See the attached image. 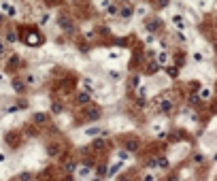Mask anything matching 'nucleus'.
I'll return each instance as SVG.
<instances>
[{"mask_svg":"<svg viewBox=\"0 0 217 181\" xmlns=\"http://www.w3.org/2000/svg\"><path fill=\"white\" fill-rule=\"evenodd\" d=\"M121 166H123V162H115V164H113V166L107 170V177H113V175H117V173L121 170Z\"/></svg>","mask_w":217,"mask_h":181,"instance_id":"8","label":"nucleus"},{"mask_svg":"<svg viewBox=\"0 0 217 181\" xmlns=\"http://www.w3.org/2000/svg\"><path fill=\"white\" fill-rule=\"evenodd\" d=\"M126 149H128V151H136V149H138V141H136V139L128 141V143H126Z\"/></svg>","mask_w":217,"mask_h":181,"instance_id":"16","label":"nucleus"},{"mask_svg":"<svg viewBox=\"0 0 217 181\" xmlns=\"http://www.w3.org/2000/svg\"><path fill=\"white\" fill-rule=\"evenodd\" d=\"M87 136H98V134H102V128H98V126H92V128H87L85 130Z\"/></svg>","mask_w":217,"mask_h":181,"instance_id":"12","label":"nucleus"},{"mask_svg":"<svg viewBox=\"0 0 217 181\" xmlns=\"http://www.w3.org/2000/svg\"><path fill=\"white\" fill-rule=\"evenodd\" d=\"M2 53H4V43L0 41V58H2Z\"/></svg>","mask_w":217,"mask_h":181,"instance_id":"39","label":"nucleus"},{"mask_svg":"<svg viewBox=\"0 0 217 181\" xmlns=\"http://www.w3.org/2000/svg\"><path fill=\"white\" fill-rule=\"evenodd\" d=\"M92 166H94V162L92 160H85V162H81V166H77V170H75V175L77 177H89L92 175Z\"/></svg>","mask_w":217,"mask_h":181,"instance_id":"1","label":"nucleus"},{"mask_svg":"<svg viewBox=\"0 0 217 181\" xmlns=\"http://www.w3.org/2000/svg\"><path fill=\"white\" fill-rule=\"evenodd\" d=\"M2 19H4V17H2V13H0V22H2Z\"/></svg>","mask_w":217,"mask_h":181,"instance_id":"42","label":"nucleus"},{"mask_svg":"<svg viewBox=\"0 0 217 181\" xmlns=\"http://www.w3.org/2000/svg\"><path fill=\"white\" fill-rule=\"evenodd\" d=\"M194 62H202V53L196 51V53H194Z\"/></svg>","mask_w":217,"mask_h":181,"instance_id":"36","label":"nucleus"},{"mask_svg":"<svg viewBox=\"0 0 217 181\" xmlns=\"http://www.w3.org/2000/svg\"><path fill=\"white\" fill-rule=\"evenodd\" d=\"M157 64H160V66H166V64H168V56H166V53H160V56H157Z\"/></svg>","mask_w":217,"mask_h":181,"instance_id":"22","label":"nucleus"},{"mask_svg":"<svg viewBox=\"0 0 217 181\" xmlns=\"http://www.w3.org/2000/svg\"><path fill=\"white\" fill-rule=\"evenodd\" d=\"M45 2H47V4H58L60 0H45Z\"/></svg>","mask_w":217,"mask_h":181,"instance_id":"40","label":"nucleus"},{"mask_svg":"<svg viewBox=\"0 0 217 181\" xmlns=\"http://www.w3.org/2000/svg\"><path fill=\"white\" fill-rule=\"evenodd\" d=\"M26 43H28L30 47H38V45L43 43V36H41L38 30H30V32L26 34Z\"/></svg>","mask_w":217,"mask_h":181,"instance_id":"2","label":"nucleus"},{"mask_svg":"<svg viewBox=\"0 0 217 181\" xmlns=\"http://www.w3.org/2000/svg\"><path fill=\"white\" fill-rule=\"evenodd\" d=\"M147 166H149V169H156V166H157V160H156V158L147 160Z\"/></svg>","mask_w":217,"mask_h":181,"instance_id":"33","label":"nucleus"},{"mask_svg":"<svg viewBox=\"0 0 217 181\" xmlns=\"http://www.w3.org/2000/svg\"><path fill=\"white\" fill-rule=\"evenodd\" d=\"M26 83H28V85H36V83H38V77L32 75V72H28V75H26Z\"/></svg>","mask_w":217,"mask_h":181,"instance_id":"14","label":"nucleus"},{"mask_svg":"<svg viewBox=\"0 0 217 181\" xmlns=\"http://www.w3.org/2000/svg\"><path fill=\"white\" fill-rule=\"evenodd\" d=\"M2 79H4V75H2V72H0V81H2Z\"/></svg>","mask_w":217,"mask_h":181,"instance_id":"41","label":"nucleus"},{"mask_svg":"<svg viewBox=\"0 0 217 181\" xmlns=\"http://www.w3.org/2000/svg\"><path fill=\"white\" fill-rule=\"evenodd\" d=\"M81 83H83L85 92H94V81H92L89 77H83V79H81Z\"/></svg>","mask_w":217,"mask_h":181,"instance_id":"10","label":"nucleus"},{"mask_svg":"<svg viewBox=\"0 0 217 181\" xmlns=\"http://www.w3.org/2000/svg\"><path fill=\"white\" fill-rule=\"evenodd\" d=\"M198 96H200V100H211V90H209V87H202Z\"/></svg>","mask_w":217,"mask_h":181,"instance_id":"15","label":"nucleus"},{"mask_svg":"<svg viewBox=\"0 0 217 181\" xmlns=\"http://www.w3.org/2000/svg\"><path fill=\"white\" fill-rule=\"evenodd\" d=\"M172 22H175V26H177V30H181V32L185 30V22H183V17H181V15H175V17H172Z\"/></svg>","mask_w":217,"mask_h":181,"instance_id":"11","label":"nucleus"},{"mask_svg":"<svg viewBox=\"0 0 217 181\" xmlns=\"http://www.w3.org/2000/svg\"><path fill=\"white\" fill-rule=\"evenodd\" d=\"M170 0H157V9H164V7H168Z\"/></svg>","mask_w":217,"mask_h":181,"instance_id":"34","label":"nucleus"},{"mask_svg":"<svg viewBox=\"0 0 217 181\" xmlns=\"http://www.w3.org/2000/svg\"><path fill=\"white\" fill-rule=\"evenodd\" d=\"M166 72H168L170 77H177V72H179V71H177L175 66H166Z\"/></svg>","mask_w":217,"mask_h":181,"instance_id":"31","label":"nucleus"},{"mask_svg":"<svg viewBox=\"0 0 217 181\" xmlns=\"http://www.w3.org/2000/svg\"><path fill=\"white\" fill-rule=\"evenodd\" d=\"M92 147H94V149H102V147H104V136H102V139H96Z\"/></svg>","mask_w":217,"mask_h":181,"instance_id":"25","label":"nucleus"},{"mask_svg":"<svg viewBox=\"0 0 217 181\" xmlns=\"http://www.w3.org/2000/svg\"><path fill=\"white\" fill-rule=\"evenodd\" d=\"M117 158H121V160H128V154H126V151H117Z\"/></svg>","mask_w":217,"mask_h":181,"instance_id":"37","label":"nucleus"},{"mask_svg":"<svg viewBox=\"0 0 217 181\" xmlns=\"http://www.w3.org/2000/svg\"><path fill=\"white\" fill-rule=\"evenodd\" d=\"M11 87L15 90V92H17V94H22V92H24V83H22V81H17V79H13Z\"/></svg>","mask_w":217,"mask_h":181,"instance_id":"13","label":"nucleus"},{"mask_svg":"<svg viewBox=\"0 0 217 181\" xmlns=\"http://www.w3.org/2000/svg\"><path fill=\"white\" fill-rule=\"evenodd\" d=\"M160 111H162V113H170V111H172V100H166V98H164V100L160 102Z\"/></svg>","mask_w":217,"mask_h":181,"instance_id":"6","label":"nucleus"},{"mask_svg":"<svg viewBox=\"0 0 217 181\" xmlns=\"http://www.w3.org/2000/svg\"><path fill=\"white\" fill-rule=\"evenodd\" d=\"M194 162H196V164H202V162H205V156H202V154H196V156H194Z\"/></svg>","mask_w":217,"mask_h":181,"instance_id":"32","label":"nucleus"},{"mask_svg":"<svg viewBox=\"0 0 217 181\" xmlns=\"http://www.w3.org/2000/svg\"><path fill=\"white\" fill-rule=\"evenodd\" d=\"M109 77H111V79H113V81H119L121 72H117V71H111V72H109Z\"/></svg>","mask_w":217,"mask_h":181,"instance_id":"29","label":"nucleus"},{"mask_svg":"<svg viewBox=\"0 0 217 181\" xmlns=\"http://www.w3.org/2000/svg\"><path fill=\"white\" fill-rule=\"evenodd\" d=\"M87 117H89V120H98V117H100V109H89V111H87Z\"/></svg>","mask_w":217,"mask_h":181,"instance_id":"18","label":"nucleus"},{"mask_svg":"<svg viewBox=\"0 0 217 181\" xmlns=\"http://www.w3.org/2000/svg\"><path fill=\"white\" fill-rule=\"evenodd\" d=\"M157 26H160V22H157V19L149 22V24H147V32H156V30H157Z\"/></svg>","mask_w":217,"mask_h":181,"instance_id":"20","label":"nucleus"},{"mask_svg":"<svg viewBox=\"0 0 217 181\" xmlns=\"http://www.w3.org/2000/svg\"><path fill=\"white\" fill-rule=\"evenodd\" d=\"M119 15H121V17H123V19H130V17H132V15H134V9H132V7H130V4H128V7H123V9H121V11H119Z\"/></svg>","mask_w":217,"mask_h":181,"instance_id":"9","label":"nucleus"},{"mask_svg":"<svg viewBox=\"0 0 217 181\" xmlns=\"http://www.w3.org/2000/svg\"><path fill=\"white\" fill-rule=\"evenodd\" d=\"M17 41V34L15 32H7V43H15Z\"/></svg>","mask_w":217,"mask_h":181,"instance_id":"28","label":"nucleus"},{"mask_svg":"<svg viewBox=\"0 0 217 181\" xmlns=\"http://www.w3.org/2000/svg\"><path fill=\"white\" fill-rule=\"evenodd\" d=\"M49 156H58V145H49Z\"/></svg>","mask_w":217,"mask_h":181,"instance_id":"30","label":"nucleus"},{"mask_svg":"<svg viewBox=\"0 0 217 181\" xmlns=\"http://www.w3.org/2000/svg\"><path fill=\"white\" fill-rule=\"evenodd\" d=\"M157 166H160V169H168L170 166V162H168V158H160V160H157Z\"/></svg>","mask_w":217,"mask_h":181,"instance_id":"19","label":"nucleus"},{"mask_svg":"<svg viewBox=\"0 0 217 181\" xmlns=\"http://www.w3.org/2000/svg\"><path fill=\"white\" fill-rule=\"evenodd\" d=\"M0 7H2V11L7 13V15H9V17H15V15H17V9H15V7H13V4H9V2H2V4H0Z\"/></svg>","mask_w":217,"mask_h":181,"instance_id":"5","label":"nucleus"},{"mask_svg":"<svg viewBox=\"0 0 217 181\" xmlns=\"http://www.w3.org/2000/svg\"><path fill=\"white\" fill-rule=\"evenodd\" d=\"M32 121H34L36 126H43V124H47L49 121V113H45V111H36L34 115H32Z\"/></svg>","mask_w":217,"mask_h":181,"instance_id":"4","label":"nucleus"},{"mask_svg":"<svg viewBox=\"0 0 217 181\" xmlns=\"http://www.w3.org/2000/svg\"><path fill=\"white\" fill-rule=\"evenodd\" d=\"M64 170H66L68 175H75V170H77V164H75V162H66V164H64Z\"/></svg>","mask_w":217,"mask_h":181,"instance_id":"17","label":"nucleus"},{"mask_svg":"<svg viewBox=\"0 0 217 181\" xmlns=\"http://www.w3.org/2000/svg\"><path fill=\"white\" fill-rule=\"evenodd\" d=\"M60 30L66 32V34H70L72 30H75V24H72V19L68 17V15H62L60 17Z\"/></svg>","mask_w":217,"mask_h":181,"instance_id":"3","label":"nucleus"},{"mask_svg":"<svg viewBox=\"0 0 217 181\" xmlns=\"http://www.w3.org/2000/svg\"><path fill=\"white\" fill-rule=\"evenodd\" d=\"M215 49H217V43H215Z\"/></svg>","mask_w":217,"mask_h":181,"instance_id":"43","label":"nucleus"},{"mask_svg":"<svg viewBox=\"0 0 217 181\" xmlns=\"http://www.w3.org/2000/svg\"><path fill=\"white\" fill-rule=\"evenodd\" d=\"M62 109H64V107H62L60 102H53V107H51V113H55V115H60V113H62Z\"/></svg>","mask_w":217,"mask_h":181,"instance_id":"24","label":"nucleus"},{"mask_svg":"<svg viewBox=\"0 0 217 181\" xmlns=\"http://www.w3.org/2000/svg\"><path fill=\"white\" fill-rule=\"evenodd\" d=\"M130 85H132V90H136V87H141V77H138V75H134L132 79H130Z\"/></svg>","mask_w":217,"mask_h":181,"instance_id":"21","label":"nucleus"},{"mask_svg":"<svg viewBox=\"0 0 217 181\" xmlns=\"http://www.w3.org/2000/svg\"><path fill=\"white\" fill-rule=\"evenodd\" d=\"M17 62H19V58L13 56V58H9V66H17Z\"/></svg>","mask_w":217,"mask_h":181,"instance_id":"35","label":"nucleus"},{"mask_svg":"<svg viewBox=\"0 0 217 181\" xmlns=\"http://www.w3.org/2000/svg\"><path fill=\"white\" fill-rule=\"evenodd\" d=\"M89 92H79V94H77V102H79V105H87V102H89Z\"/></svg>","mask_w":217,"mask_h":181,"instance_id":"7","label":"nucleus"},{"mask_svg":"<svg viewBox=\"0 0 217 181\" xmlns=\"http://www.w3.org/2000/svg\"><path fill=\"white\" fill-rule=\"evenodd\" d=\"M147 68H149V72H151V75H153V72H157L160 64H157V62H149V66H147Z\"/></svg>","mask_w":217,"mask_h":181,"instance_id":"26","label":"nucleus"},{"mask_svg":"<svg viewBox=\"0 0 217 181\" xmlns=\"http://www.w3.org/2000/svg\"><path fill=\"white\" fill-rule=\"evenodd\" d=\"M107 13H109V15H119V9H117V4H109V7H107Z\"/></svg>","mask_w":217,"mask_h":181,"instance_id":"23","label":"nucleus"},{"mask_svg":"<svg viewBox=\"0 0 217 181\" xmlns=\"http://www.w3.org/2000/svg\"><path fill=\"white\" fill-rule=\"evenodd\" d=\"M145 13H147L145 7H138V9H136V15H145Z\"/></svg>","mask_w":217,"mask_h":181,"instance_id":"38","label":"nucleus"},{"mask_svg":"<svg viewBox=\"0 0 217 181\" xmlns=\"http://www.w3.org/2000/svg\"><path fill=\"white\" fill-rule=\"evenodd\" d=\"M49 17H51L49 13H43V15H41V19H38V24H41V26H45V24L49 22Z\"/></svg>","mask_w":217,"mask_h":181,"instance_id":"27","label":"nucleus"}]
</instances>
